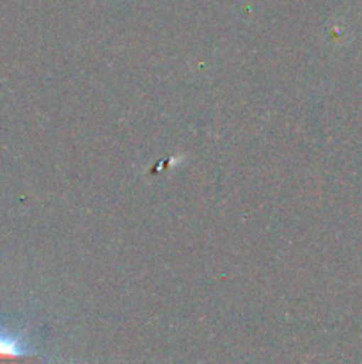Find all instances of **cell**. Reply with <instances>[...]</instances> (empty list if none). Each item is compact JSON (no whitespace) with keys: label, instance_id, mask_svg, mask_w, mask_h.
I'll return each mask as SVG.
<instances>
[{"label":"cell","instance_id":"6da1fadb","mask_svg":"<svg viewBox=\"0 0 362 364\" xmlns=\"http://www.w3.org/2000/svg\"><path fill=\"white\" fill-rule=\"evenodd\" d=\"M0 364H41V358L25 347L20 334H9L0 327Z\"/></svg>","mask_w":362,"mask_h":364}]
</instances>
